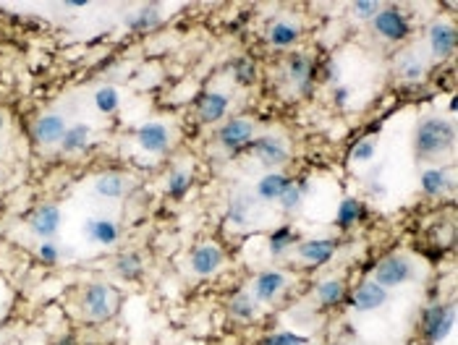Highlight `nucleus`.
Instances as JSON below:
<instances>
[{
    "label": "nucleus",
    "instance_id": "obj_1",
    "mask_svg": "<svg viewBox=\"0 0 458 345\" xmlns=\"http://www.w3.org/2000/svg\"><path fill=\"white\" fill-rule=\"evenodd\" d=\"M456 142V126L450 118H437L430 115L425 121H419L417 134H414V152L419 160H432L437 154L448 152Z\"/></svg>",
    "mask_w": 458,
    "mask_h": 345
},
{
    "label": "nucleus",
    "instance_id": "obj_2",
    "mask_svg": "<svg viewBox=\"0 0 458 345\" xmlns=\"http://www.w3.org/2000/svg\"><path fill=\"white\" fill-rule=\"evenodd\" d=\"M453 319H456V306L453 304H434L425 309L422 314V335L430 345L440 343L448 337L453 329Z\"/></svg>",
    "mask_w": 458,
    "mask_h": 345
},
{
    "label": "nucleus",
    "instance_id": "obj_3",
    "mask_svg": "<svg viewBox=\"0 0 458 345\" xmlns=\"http://www.w3.org/2000/svg\"><path fill=\"white\" fill-rule=\"evenodd\" d=\"M372 24H375V32L387 42H401L406 40L411 34V24L406 14H403L398 6H387V9H380L372 18Z\"/></svg>",
    "mask_w": 458,
    "mask_h": 345
},
{
    "label": "nucleus",
    "instance_id": "obj_4",
    "mask_svg": "<svg viewBox=\"0 0 458 345\" xmlns=\"http://www.w3.org/2000/svg\"><path fill=\"white\" fill-rule=\"evenodd\" d=\"M81 309L89 319H108L115 309V298H113V288L105 282H92L87 285L84 296H81Z\"/></svg>",
    "mask_w": 458,
    "mask_h": 345
},
{
    "label": "nucleus",
    "instance_id": "obj_5",
    "mask_svg": "<svg viewBox=\"0 0 458 345\" xmlns=\"http://www.w3.org/2000/svg\"><path fill=\"white\" fill-rule=\"evenodd\" d=\"M414 277V265L409 259L395 254V257H387L382 259L378 267H375V277L372 280L382 285V288H398L403 282H409Z\"/></svg>",
    "mask_w": 458,
    "mask_h": 345
},
{
    "label": "nucleus",
    "instance_id": "obj_6",
    "mask_svg": "<svg viewBox=\"0 0 458 345\" xmlns=\"http://www.w3.org/2000/svg\"><path fill=\"white\" fill-rule=\"evenodd\" d=\"M254 137V123L246 118H231L228 123H223V129L217 131V142L228 149V152H241L251 144Z\"/></svg>",
    "mask_w": 458,
    "mask_h": 345
},
{
    "label": "nucleus",
    "instance_id": "obj_7",
    "mask_svg": "<svg viewBox=\"0 0 458 345\" xmlns=\"http://www.w3.org/2000/svg\"><path fill=\"white\" fill-rule=\"evenodd\" d=\"M251 152L257 154V160L265 165V168H281L283 162L288 160V147L283 142L281 137H259V139H251V144L246 147Z\"/></svg>",
    "mask_w": 458,
    "mask_h": 345
},
{
    "label": "nucleus",
    "instance_id": "obj_8",
    "mask_svg": "<svg viewBox=\"0 0 458 345\" xmlns=\"http://www.w3.org/2000/svg\"><path fill=\"white\" fill-rule=\"evenodd\" d=\"M63 223V212L56 204H42L40 209H34V215L29 217V230L42 241H50L53 235H58Z\"/></svg>",
    "mask_w": 458,
    "mask_h": 345
},
{
    "label": "nucleus",
    "instance_id": "obj_9",
    "mask_svg": "<svg viewBox=\"0 0 458 345\" xmlns=\"http://www.w3.org/2000/svg\"><path fill=\"white\" fill-rule=\"evenodd\" d=\"M387 304V288L378 285L375 280H364L359 288L351 293V309L359 314L375 312L380 306Z\"/></svg>",
    "mask_w": 458,
    "mask_h": 345
},
{
    "label": "nucleus",
    "instance_id": "obj_10",
    "mask_svg": "<svg viewBox=\"0 0 458 345\" xmlns=\"http://www.w3.org/2000/svg\"><path fill=\"white\" fill-rule=\"evenodd\" d=\"M286 68H288V79L293 81V87H296L301 95H309L314 87L312 58L304 55V53H291L288 60H286Z\"/></svg>",
    "mask_w": 458,
    "mask_h": 345
},
{
    "label": "nucleus",
    "instance_id": "obj_11",
    "mask_svg": "<svg viewBox=\"0 0 458 345\" xmlns=\"http://www.w3.org/2000/svg\"><path fill=\"white\" fill-rule=\"evenodd\" d=\"M223 251L220 246L215 243H202L197 249L192 251V270L194 275H199V277H207V275H215L223 265Z\"/></svg>",
    "mask_w": 458,
    "mask_h": 345
},
{
    "label": "nucleus",
    "instance_id": "obj_12",
    "mask_svg": "<svg viewBox=\"0 0 458 345\" xmlns=\"http://www.w3.org/2000/svg\"><path fill=\"white\" fill-rule=\"evenodd\" d=\"M137 142L139 147L150 154H162L165 149L170 147V134L168 129L162 126V123H145V126H139L137 131Z\"/></svg>",
    "mask_w": 458,
    "mask_h": 345
},
{
    "label": "nucleus",
    "instance_id": "obj_13",
    "mask_svg": "<svg viewBox=\"0 0 458 345\" xmlns=\"http://www.w3.org/2000/svg\"><path fill=\"white\" fill-rule=\"evenodd\" d=\"M456 42H458L456 26L445 24V21L432 24V29H430V48H432L434 58H450L456 53Z\"/></svg>",
    "mask_w": 458,
    "mask_h": 345
},
{
    "label": "nucleus",
    "instance_id": "obj_14",
    "mask_svg": "<svg viewBox=\"0 0 458 345\" xmlns=\"http://www.w3.org/2000/svg\"><path fill=\"white\" fill-rule=\"evenodd\" d=\"M286 282H288V277L283 272H278V270H265V272L257 275V280H254V298H257V301H265V304H273L275 298L283 293Z\"/></svg>",
    "mask_w": 458,
    "mask_h": 345
},
{
    "label": "nucleus",
    "instance_id": "obj_15",
    "mask_svg": "<svg viewBox=\"0 0 458 345\" xmlns=\"http://www.w3.org/2000/svg\"><path fill=\"white\" fill-rule=\"evenodd\" d=\"M66 121L63 115H56V112H48V115H42L37 118L34 123V139L40 142V144H58L66 134Z\"/></svg>",
    "mask_w": 458,
    "mask_h": 345
},
{
    "label": "nucleus",
    "instance_id": "obj_16",
    "mask_svg": "<svg viewBox=\"0 0 458 345\" xmlns=\"http://www.w3.org/2000/svg\"><path fill=\"white\" fill-rule=\"evenodd\" d=\"M338 249L335 238H314V241H304L298 246V257L304 259L306 265H325L333 259Z\"/></svg>",
    "mask_w": 458,
    "mask_h": 345
},
{
    "label": "nucleus",
    "instance_id": "obj_17",
    "mask_svg": "<svg viewBox=\"0 0 458 345\" xmlns=\"http://www.w3.org/2000/svg\"><path fill=\"white\" fill-rule=\"evenodd\" d=\"M84 235L92 243L113 246L118 241V225L113 220H103V217H89V220H84Z\"/></svg>",
    "mask_w": 458,
    "mask_h": 345
},
{
    "label": "nucleus",
    "instance_id": "obj_18",
    "mask_svg": "<svg viewBox=\"0 0 458 345\" xmlns=\"http://www.w3.org/2000/svg\"><path fill=\"white\" fill-rule=\"evenodd\" d=\"M228 105H231V100H228V95H223V92H207V95H202L199 107H197L199 121L202 123L220 121L225 112H228Z\"/></svg>",
    "mask_w": 458,
    "mask_h": 345
},
{
    "label": "nucleus",
    "instance_id": "obj_19",
    "mask_svg": "<svg viewBox=\"0 0 458 345\" xmlns=\"http://www.w3.org/2000/svg\"><path fill=\"white\" fill-rule=\"evenodd\" d=\"M298 37H301V26L288 21V18H281V21H275L270 26V32H267V40L273 48H291V45H296Z\"/></svg>",
    "mask_w": 458,
    "mask_h": 345
},
{
    "label": "nucleus",
    "instance_id": "obj_20",
    "mask_svg": "<svg viewBox=\"0 0 458 345\" xmlns=\"http://www.w3.org/2000/svg\"><path fill=\"white\" fill-rule=\"evenodd\" d=\"M291 181L283 173H267L257 181V196L262 201H278Z\"/></svg>",
    "mask_w": 458,
    "mask_h": 345
},
{
    "label": "nucleus",
    "instance_id": "obj_21",
    "mask_svg": "<svg viewBox=\"0 0 458 345\" xmlns=\"http://www.w3.org/2000/svg\"><path fill=\"white\" fill-rule=\"evenodd\" d=\"M160 21L162 16L157 6H142L137 14H131V16L126 18V26H129L131 32H150V29H155Z\"/></svg>",
    "mask_w": 458,
    "mask_h": 345
},
{
    "label": "nucleus",
    "instance_id": "obj_22",
    "mask_svg": "<svg viewBox=\"0 0 458 345\" xmlns=\"http://www.w3.org/2000/svg\"><path fill=\"white\" fill-rule=\"evenodd\" d=\"M419 184H422V191H425L427 196H440V193H445L450 186H453L448 181V176H445V170L440 168L425 170V173L419 176Z\"/></svg>",
    "mask_w": 458,
    "mask_h": 345
},
{
    "label": "nucleus",
    "instance_id": "obj_23",
    "mask_svg": "<svg viewBox=\"0 0 458 345\" xmlns=\"http://www.w3.org/2000/svg\"><path fill=\"white\" fill-rule=\"evenodd\" d=\"M123 191H126V184L118 173H105L95 181V193L103 199H121Z\"/></svg>",
    "mask_w": 458,
    "mask_h": 345
},
{
    "label": "nucleus",
    "instance_id": "obj_24",
    "mask_svg": "<svg viewBox=\"0 0 458 345\" xmlns=\"http://www.w3.org/2000/svg\"><path fill=\"white\" fill-rule=\"evenodd\" d=\"M362 217H364V204L359 199H354V196H348V199H343L340 207H338L335 223L340 225V228H351V225H356Z\"/></svg>",
    "mask_w": 458,
    "mask_h": 345
},
{
    "label": "nucleus",
    "instance_id": "obj_25",
    "mask_svg": "<svg viewBox=\"0 0 458 345\" xmlns=\"http://www.w3.org/2000/svg\"><path fill=\"white\" fill-rule=\"evenodd\" d=\"M317 298H320L322 306H335L346 298V288H343V280L340 277H328V280L320 282L317 288Z\"/></svg>",
    "mask_w": 458,
    "mask_h": 345
},
{
    "label": "nucleus",
    "instance_id": "obj_26",
    "mask_svg": "<svg viewBox=\"0 0 458 345\" xmlns=\"http://www.w3.org/2000/svg\"><path fill=\"white\" fill-rule=\"evenodd\" d=\"M115 272L121 275L123 280H139L142 272H145V262H142V257H139L137 251L121 254L118 262H115Z\"/></svg>",
    "mask_w": 458,
    "mask_h": 345
},
{
    "label": "nucleus",
    "instance_id": "obj_27",
    "mask_svg": "<svg viewBox=\"0 0 458 345\" xmlns=\"http://www.w3.org/2000/svg\"><path fill=\"white\" fill-rule=\"evenodd\" d=\"M87 144H89V126L87 123H76V126H71V129H66L63 139H61L63 152H81Z\"/></svg>",
    "mask_w": 458,
    "mask_h": 345
},
{
    "label": "nucleus",
    "instance_id": "obj_28",
    "mask_svg": "<svg viewBox=\"0 0 458 345\" xmlns=\"http://www.w3.org/2000/svg\"><path fill=\"white\" fill-rule=\"evenodd\" d=\"M231 73H234V81L241 84V87H251L257 81V65L251 58H234L231 60Z\"/></svg>",
    "mask_w": 458,
    "mask_h": 345
},
{
    "label": "nucleus",
    "instance_id": "obj_29",
    "mask_svg": "<svg viewBox=\"0 0 458 345\" xmlns=\"http://www.w3.org/2000/svg\"><path fill=\"white\" fill-rule=\"evenodd\" d=\"M231 314H234L236 319H254L259 314V304L257 298L251 296V293H239L236 298H231Z\"/></svg>",
    "mask_w": 458,
    "mask_h": 345
},
{
    "label": "nucleus",
    "instance_id": "obj_30",
    "mask_svg": "<svg viewBox=\"0 0 458 345\" xmlns=\"http://www.w3.org/2000/svg\"><path fill=\"white\" fill-rule=\"evenodd\" d=\"M251 207H254V199H251V196H236V199H231V204H228L225 220L234 225H246L249 223Z\"/></svg>",
    "mask_w": 458,
    "mask_h": 345
},
{
    "label": "nucleus",
    "instance_id": "obj_31",
    "mask_svg": "<svg viewBox=\"0 0 458 345\" xmlns=\"http://www.w3.org/2000/svg\"><path fill=\"white\" fill-rule=\"evenodd\" d=\"M398 73H401V79L406 81H419L425 76V63H422V58L414 55V53H403L398 58Z\"/></svg>",
    "mask_w": 458,
    "mask_h": 345
},
{
    "label": "nucleus",
    "instance_id": "obj_32",
    "mask_svg": "<svg viewBox=\"0 0 458 345\" xmlns=\"http://www.w3.org/2000/svg\"><path fill=\"white\" fill-rule=\"evenodd\" d=\"M118 105H121V95L115 87H100L95 92V107L105 115L118 110Z\"/></svg>",
    "mask_w": 458,
    "mask_h": 345
},
{
    "label": "nucleus",
    "instance_id": "obj_33",
    "mask_svg": "<svg viewBox=\"0 0 458 345\" xmlns=\"http://www.w3.org/2000/svg\"><path fill=\"white\" fill-rule=\"evenodd\" d=\"M293 241H296V233L291 230V225H283V228H278V230L270 233V254H273V257H281L288 246H293Z\"/></svg>",
    "mask_w": 458,
    "mask_h": 345
},
{
    "label": "nucleus",
    "instance_id": "obj_34",
    "mask_svg": "<svg viewBox=\"0 0 458 345\" xmlns=\"http://www.w3.org/2000/svg\"><path fill=\"white\" fill-rule=\"evenodd\" d=\"M194 184V176L189 173V170H176L173 176L168 178V196H173V199H181V196H186V191L192 189Z\"/></svg>",
    "mask_w": 458,
    "mask_h": 345
},
{
    "label": "nucleus",
    "instance_id": "obj_35",
    "mask_svg": "<svg viewBox=\"0 0 458 345\" xmlns=\"http://www.w3.org/2000/svg\"><path fill=\"white\" fill-rule=\"evenodd\" d=\"M304 189L298 184H288L286 186V191L281 193V207H283V212H296L298 207H301V201H304Z\"/></svg>",
    "mask_w": 458,
    "mask_h": 345
},
{
    "label": "nucleus",
    "instance_id": "obj_36",
    "mask_svg": "<svg viewBox=\"0 0 458 345\" xmlns=\"http://www.w3.org/2000/svg\"><path fill=\"white\" fill-rule=\"evenodd\" d=\"M306 343H309V337L298 335V332H275V335L262 340V345H306Z\"/></svg>",
    "mask_w": 458,
    "mask_h": 345
},
{
    "label": "nucleus",
    "instance_id": "obj_37",
    "mask_svg": "<svg viewBox=\"0 0 458 345\" xmlns=\"http://www.w3.org/2000/svg\"><path fill=\"white\" fill-rule=\"evenodd\" d=\"M375 154H378V147H375L372 139H362V142L351 149V157H354L356 162H370Z\"/></svg>",
    "mask_w": 458,
    "mask_h": 345
},
{
    "label": "nucleus",
    "instance_id": "obj_38",
    "mask_svg": "<svg viewBox=\"0 0 458 345\" xmlns=\"http://www.w3.org/2000/svg\"><path fill=\"white\" fill-rule=\"evenodd\" d=\"M380 11V3L378 0H356L351 6V14L356 18H375V14Z\"/></svg>",
    "mask_w": 458,
    "mask_h": 345
},
{
    "label": "nucleus",
    "instance_id": "obj_39",
    "mask_svg": "<svg viewBox=\"0 0 458 345\" xmlns=\"http://www.w3.org/2000/svg\"><path fill=\"white\" fill-rule=\"evenodd\" d=\"M37 257H40V262L42 265H48V267H53L58 262V257H61V251H58V246L53 241H45L37 249Z\"/></svg>",
    "mask_w": 458,
    "mask_h": 345
},
{
    "label": "nucleus",
    "instance_id": "obj_40",
    "mask_svg": "<svg viewBox=\"0 0 458 345\" xmlns=\"http://www.w3.org/2000/svg\"><path fill=\"white\" fill-rule=\"evenodd\" d=\"M348 100H351V89H348V87H335V89H333V102H335V107H346Z\"/></svg>",
    "mask_w": 458,
    "mask_h": 345
},
{
    "label": "nucleus",
    "instance_id": "obj_41",
    "mask_svg": "<svg viewBox=\"0 0 458 345\" xmlns=\"http://www.w3.org/2000/svg\"><path fill=\"white\" fill-rule=\"evenodd\" d=\"M325 79L328 81L340 79V68H338V63H328V68H325Z\"/></svg>",
    "mask_w": 458,
    "mask_h": 345
},
{
    "label": "nucleus",
    "instance_id": "obj_42",
    "mask_svg": "<svg viewBox=\"0 0 458 345\" xmlns=\"http://www.w3.org/2000/svg\"><path fill=\"white\" fill-rule=\"evenodd\" d=\"M66 6H68V9H84V6H87V0H68Z\"/></svg>",
    "mask_w": 458,
    "mask_h": 345
},
{
    "label": "nucleus",
    "instance_id": "obj_43",
    "mask_svg": "<svg viewBox=\"0 0 458 345\" xmlns=\"http://www.w3.org/2000/svg\"><path fill=\"white\" fill-rule=\"evenodd\" d=\"M370 191L372 193H380V196H382V193H385V186H382V184H370Z\"/></svg>",
    "mask_w": 458,
    "mask_h": 345
},
{
    "label": "nucleus",
    "instance_id": "obj_44",
    "mask_svg": "<svg viewBox=\"0 0 458 345\" xmlns=\"http://www.w3.org/2000/svg\"><path fill=\"white\" fill-rule=\"evenodd\" d=\"M56 345H76V340H73L71 335H66V337H61V340H58Z\"/></svg>",
    "mask_w": 458,
    "mask_h": 345
},
{
    "label": "nucleus",
    "instance_id": "obj_45",
    "mask_svg": "<svg viewBox=\"0 0 458 345\" xmlns=\"http://www.w3.org/2000/svg\"><path fill=\"white\" fill-rule=\"evenodd\" d=\"M0 131H3V118H0Z\"/></svg>",
    "mask_w": 458,
    "mask_h": 345
}]
</instances>
